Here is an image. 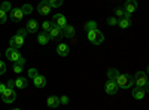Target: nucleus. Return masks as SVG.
Here are the masks:
<instances>
[{
  "mask_svg": "<svg viewBox=\"0 0 149 110\" xmlns=\"http://www.w3.org/2000/svg\"><path fill=\"white\" fill-rule=\"evenodd\" d=\"M115 82L118 85V88H122V89H128V88H131L134 85L133 76H130V75H121V73H119V76L116 77Z\"/></svg>",
  "mask_w": 149,
  "mask_h": 110,
  "instance_id": "1",
  "label": "nucleus"
},
{
  "mask_svg": "<svg viewBox=\"0 0 149 110\" xmlns=\"http://www.w3.org/2000/svg\"><path fill=\"white\" fill-rule=\"evenodd\" d=\"M88 33V40L93 43V45H100V43H103V40H104V34L98 30V28H95V30H90V31H86Z\"/></svg>",
  "mask_w": 149,
  "mask_h": 110,
  "instance_id": "2",
  "label": "nucleus"
},
{
  "mask_svg": "<svg viewBox=\"0 0 149 110\" xmlns=\"http://www.w3.org/2000/svg\"><path fill=\"white\" fill-rule=\"evenodd\" d=\"M133 79H134V83L137 85L139 88H148V76H146V71H137Z\"/></svg>",
  "mask_w": 149,
  "mask_h": 110,
  "instance_id": "3",
  "label": "nucleus"
},
{
  "mask_svg": "<svg viewBox=\"0 0 149 110\" xmlns=\"http://www.w3.org/2000/svg\"><path fill=\"white\" fill-rule=\"evenodd\" d=\"M15 98H17V92H15L14 89H10V88H6V89L3 91V94H2V100H3V103L10 104V103H14V101H15Z\"/></svg>",
  "mask_w": 149,
  "mask_h": 110,
  "instance_id": "4",
  "label": "nucleus"
},
{
  "mask_svg": "<svg viewBox=\"0 0 149 110\" xmlns=\"http://www.w3.org/2000/svg\"><path fill=\"white\" fill-rule=\"evenodd\" d=\"M52 26H55V27H60V28H64L66 26H67V19H66V17L63 15V14H55L54 17H52Z\"/></svg>",
  "mask_w": 149,
  "mask_h": 110,
  "instance_id": "5",
  "label": "nucleus"
},
{
  "mask_svg": "<svg viewBox=\"0 0 149 110\" xmlns=\"http://www.w3.org/2000/svg\"><path fill=\"white\" fill-rule=\"evenodd\" d=\"M48 36H49V39H54V40H61V39L64 37V34H63V28L52 26V27H51V30L48 31Z\"/></svg>",
  "mask_w": 149,
  "mask_h": 110,
  "instance_id": "6",
  "label": "nucleus"
},
{
  "mask_svg": "<svg viewBox=\"0 0 149 110\" xmlns=\"http://www.w3.org/2000/svg\"><path fill=\"white\" fill-rule=\"evenodd\" d=\"M6 58L9 61H12V63H17V61L21 58V54L18 52V49H14V48H8L6 49Z\"/></svg>",
  "mask_w": 149,
  "mask_h": 110,
  "instance_id": "7",
  "label": "nucleus"
},
{
  "mask_svg": "<svg viewBox=\"0 0 149 110\" xmlns=\"http://www.w3.org/2000/svg\"><path fill=\"white\" fill-rule=\"evenodd\" d=\"M9 45H10V48H14V49H18V48H21L24 45V37H21L18 34L12 36L10 40H9Z\"/></svg>",
  "mask_w": 149,
  "mask_h": 110,
  "instance_id": "8",
  "label": "nucleus"
},
{
  "mask_svg": "<svg viewBox=\"0 0 149 110\" xmlns=\"http://www.w3.org/2000/svg\"><path fill=\"white\" fill-rule=\"evenodd\" d=\"M104 91H106L109 95L116 94V92H118V85H116V82L107 79V82H106V85H104Z\"/></svg>",
  "mask_w": 149,
  "mask_h": 110,
  "instance_id": "9",
  "label": "nucleus"
},
{
  "mask_svg": "<svg viewBox=\"0 0 149 110\" xmlns=\"http://www.w3.org/2000/svg\"><path fill=\"white\" fill-rule=\"evenodd\" d=\"M136 9H137V0H127L125 5H124V10L128 15H131Z\"/></svg>",
  "mask_w": 149,
  "mask_h": 110,
  "instance_id": "10",
  "label": "nucleus"
},
{
  "mask_svg": "<svg viewBox=\"0 0 149 110\" xmlns=\"http://www.w3.org/2000/svg\"><path fill=\"white\" fill-rule=\"evenodd\" d=\"M36 9H37V12H39L40 15H48L49 12H51V6H49V3L48 2H40L39 5L36 6Z\"/></svg>",
  "mask_w": 149,
  "mask_h": 110,
  "instance_id": "11",
  "label": "nucleus"
},
{
  "mask_svg": "<svg viewBox=\"0 0 149 110\" xmlns=\"http://www.w3.org/2000/svg\"><path fill=\"white\" fill-rule=\"evenodd\" d=\"M146 91H148V88H134L133 91H131V94H133V97L136 100H143L145 97H146Z\"/></svg>",
  "mask_w": 149,
  "mask_h": 110,
  "instance_id": "12",
  "label": "nucleus"
},
{
  "mask_svg": "<svg viewBox=\"0 0 149 110\" xmlns=\"http://www.w3.org/2000/svg\"><path fill=\"white\" fill-rule=\"evenodd\" d=\"M22 17H24V14H22L21 8H15V9H12V10H10V19L14 21V22L21 21V19H22Z\"/></svg>",
  "mask_w": 149,
  "mask_h": 110,
  "instance_id": "13",
  "label": "nucleus"
},
{
  "mask_svg": "<svg viewBox=\"0 0 149 110\" xmlns=\"http://www.w3.org/2000/svg\"><path fill=\"white\" fill-rule=\"evenodd\" d=\"M33 83H34L36 88H45V86H46V79H45V76H42V75H37V76L33 79Z\"/></svg>",
  "mask_w": 149,
  "mask_h": 110,
  "instance_id": "14",
  "label": "nucleus"
},
{
  "mask_svg": "<svg viewBox=\"0 0 149 110\" xmlns=\"http://www.w3.org/2000/svg\"><path fill=\"white\" fill-rule=\"evenodd\" d=\"M46 104H48V107H51V109L58 107V106H60V97H57V95H51V97H48Z\"/></svg>",
  "mask_w": 149,
  "mask_h": 110,
  "instance_id": "15",
  "label": "nucleus"
},
{
  "mask_svg": "<svg viewBox=\"0 0 149 110\" xmlns=\"http://www.w3.org/2000/svg\"><path fill=\"white\" fill-rule=\"evenodd\" d=\"M118 26H119L121 28H128V27L131 26V18H130V15L125 14V17H124V18L118 19Z\"/></svg>",
  "mask_w": 149,
  "mask_h": 110,
  "instance_id": "16",
  "label": "nucleus"
},
{
  "mask_svg": "<svg viewBox=\"0 0 149 110\" xmlns=\"http://www.w3.org/2000/svg\"><path fill=\"white\" fill-rule=\"evenodd\" d=\"M57 54H58L60 57H67V55H69V45L60 43V45L57 46Z\"/></svg>",
  "mask_w": 149,
  "mask_h": 110,
  "instance_id": "17",
  "label": "nucleus"
},
{
  "mask_svg": "<svg viewBox=\"0 0 149 110\" xmlns=\"http://www.w3.org/2000/svg\"><path fill=\"white\" fill-rule=\"evenodd\" d=\"M14 80H15V88H18V89H24V88H27V85H29L27 79L22 77V76H19V77H17Z\"/></svg>",
  "mask_w": 149,
  "mask_h": 110,
  "instance_id": "18",
  "label": "nucleus"
},
{
  "mask_svg": "<svg viewBox=\"0 0 149 110\" xmlns=\"http://www.w3.org/2000/svg\"><path fill=\"white\" fill-rule=\"evenodd\" d=\"M37 28H39V24H37V21H36V19H29L27 26H26V30H27L29 33H34V31H37Z\"/></svg>",
  "mask_w": 149,
  "mask_h": 110,
  "instance_id": "19",
  "label": "nucleus"
},
{
  "mask_svg": "<svg viewBox=\"0 0 149 110\" xmlns=\"http://www.w3.org/2000/svg\"><path fill=\"white\" fill-rule=\"evenodd\" d=\"M37 42H39L40 45H48V43H49V36H48V33L42 31V33L37 34Z\"/></svg>",
  "mask_w": 149,
  "mask_h": 110,
  "instance_id": "20",
  "label": "nucleus"
},
{
  "mask_svg": "<svg viewBox=\"0 0 149 110\" xmlns=\"http://www.w3.org/2000/svg\"><path fill=\"white\" fill-rule=\"evenodd\" d=\"M63 34H64V37H73L74 36V27L67 24V26L63 28Z\"/></svg>",
  "mask_w": 149,
  "mask_h": 110,
  "instance_id": "21",
  "label": "nucleus"
},
{
  "mask_svg": "<svg viewBox=\"0 0 149 110\" xmlns=\"http://www.w3.org/2000/svg\"><path fill=\"white\" fill-rule=\"evenodd\" d=\"M118 76H119V71L116 68H109L107 70V79L109 80H116Z\"/></svg>",
  "mask_w": 149,
  "mask_h": 110,
  "instance_id": "22",
  "label": "nucleus"
},
{
  "mask_svg": "<svg viewBox=\"0 0 149 110\" xmlns=\"http://www.w3.org/2000/svg\"><path fill=\"white\" fill-rule=\"evenodd\" d=\"M21 10H22V14H24V15H29V14H31L33 6H31V5H29V3H26V5H22Z\"/></svg>",
  "mask_w": 149,
  "mask_h": 110,
  "instance_id": "23",
  "label": "nucleus"
},
{
  "mask_svg": "<svg viewBox=\"0 0 149 110\" xmlns=\"http://www.w3.org/2000/svg\"><path fill=\"white\" fill-rule=\"evenodd\" d=\"M97 28V22L95 21H88L85 24V30L86 31H90V30H95Z\"/></svg>",
  "mask_w": 149,
  "mask_h": 110,
  "instance_id": "24",
  "label": "nucleus"
},
{
  "mask_svg": "<svg viewBox=\"0 0 149 110\" xmlns=\"http://www.w3.org/2000/svg\"><path fill=\"white\" fill-rule=\"evenodd\" d=\"M46 2L49 3L51 8H60L61 5H63V0H46Z\"/></svg>",
  "mask_w": 149,
  "mask_h": 110,
  "instance_id": "25",
  "label": "nucleus"
},
{
  "mask_svg": "<svg viewBox=\"0 0 149 110\" xmlns=\"http://www.w3.org/2000/svg\"><path fill=\"white\" fill-rule=\"evenodd\" d=\"M51 27H52V22H51V21H43L42 28H43V31H45V33H48L49 30H51Z\"/></svg>",
  "mask_w": 149,
  "mask_h": 110,
  "instance_id": "26",
  "label": "nucleus"
},
{
  "mask_svg": "<svg viewBox=\"0 0 149 110\" xmlns=\"http://www.w3.org/2000/svg\"><path fill=\"white\" fill-rule=\"evenodd\" d=\"M115 15L121 19V18H124V17H125V10H124L122 8H116L115 9Z\"/></svg>",
  "mask_w": 149,
  "mask_h": 110,
  "instance_id": "27",
  "label": "nucleus"
},
{
  "mask_svg": "<svg viewBox=\"0 0 149 110\" xmlns=\"http://www.w3.org/2000/svg\"><path fill=\"white\" fill-rule=\"evenodd\" d=\"M8 19V14L3 10V9H0V24H5Z\"/></svg>",
  "mask_w": 149,
  "mask_h": 110,
  "instance_id": "28",
  "label": "nucleus"
},
{
  "mask_svg": "<svg viewBox=\"0 0 149 110\" xmlns=\"http://www.w3.org/2000/svg\"><path fill=\"white\" fill-rule=\"evenodd\" d=\"M0 9H3V10L6 12V14L12 10V9H10V3H9V2H3V3H2V6H0Z\"/></svg>",
  "mask_w": 149,
  "mask_h": 110,
  "instance_id": "29",
  "label": "nucleus"
},
{
  "mask_svg": "<svg viewBox=\"0 0 149 110\" xmlns=\"http://www.w3.org/2000/svg\"><path fill=\"white\" fill-rule=\"evenodd\" d=\"M107 24H109V26H118V19H116V17H110V18H107Z\"/></svg>",
  "mask_w": 149,
  "mask_h": 110,
  "instance_id": "30",
  "label": "nucleus"
},
{
  "mask_svg": "<svg viewBox=\"0 0 149 110\" xmlns=\"http://www.w3.org/2000/svg\"><path fill=\"white\" fill-rule=\"evenodd\" d=\"M37 75H39V73H37V70H36V68H30V70H29V77L34 79Z\"/></svg>",
  "mask_w": 149,
  "mask_h": 110,
  "instance_id": "31",
  "label": "nucleus"
},
{
  "mask_svg": "<svg viewBox=\"0 0 149 110\" xmlns=\"http://www.w3.org/2000/svg\"><path fill=\"white\" fill-rule=\"evenodd\" d=\"M17 34H18V36H21V37H26V36L29 34V31H27L26 28H19V30L17 31Z\"/></svg>",
  "mask_w": 149,
  "mask_h": 110,
  "instance_id": "32",
  "label": "nucleus"
},
{
  "mask_svg": "<svg viewBox=\"0 0 149 110\" xmlns=\"http://www.w3.org/2000/svg\"><path fill=\"white\" fill-rule=\"evenodd\" d=\"M60 104H69V97L67 95L60 97Z\"/></svg>",
  "mask_w": 149,
  "mask_h": 110,
  "instance_id": "33",
  "label": "nucleus"
},
{
  "mask_svg": "<svg viewBox=\"0 0 149 110\" xmlns=\"http://www.w3.org/2000/svg\"><path fill=\"white\" fill-rule=\"evenodd\" d=\"M22 68H24L22 66H19V64H15V63H14V71H15V73H21V71H22Z\"/></svg>",
  "mask_w": 149,
  "mask_h": 110,
  "instance_id": "34",
  "label": "nucleus"
},
{
  "mask_svg": "<svg viewBox=\"0 0 149 110\" xmlns=\"http://www.w3.org/2000/svg\"><path fill=\"white\" fill-rule=\"evenodd\" d=\"M5 71H6V63H3V61H0V75H3Z\"/></svg>",
  "mask_w": 149,
  "mask_h": 110,
  "instance_id": "35",
  "label": "nucleus"
},
{
  "mask_svg": "<svg viewBox=\"0 0 149 110\" xmlns=\"http://www.w3.org/2000/svg\"><path fill=\"white\" fill-rule=\"evenodd\" d=\"M6 88H10V89H14L15 88V80L14 79H10L8 83H6Z\"/></svg>",
  "mask_w": 149,
  "mask_h": 110,
  "instance_id": "36",
  "label": "nucleus"
},
{
  "mask_svg": "<svg viewBox=\"0 0 149 110\" xmlns=\"http://www.w3.org/2000/svg\"><path fill=\"white\" fill-rule=\"evenodd\" d=\"M6 89V83H0V95L3 94V91Z\"/></svg>",
  "mask_w": 149,
  "mask_h": 110,
  "instance_id": "37",
  "label": "nucleus"
},
{
  "mask_svg": "<svg viewBox=\"0 0 149 110\" xmlns=\"http://www.w3.org/2000/svg\"><path fill=\"white\" fill-rule=\"evenodd\" d=\"M12 110H21V109H12Z\"/></svg>",
  "mask_w": 149,
  "mask_h": 110,
  "instance_id": "38",
  "label": "nucleus"
},
{
  "mask_svg": "<svg viewBox=\"0 0 149 110\" xmlns=\"http://www.w3.org/2000/svg\"><path fill=\"white\" fill-rule=\"evenodd\" d=\"M40 2H46V0H40Z\"/></svg>",
  "mask_w": 149,
  "mask_h": 110,
  "instance_id": "39",
  "label": "nucleus"
}]
</instances>
